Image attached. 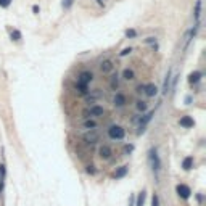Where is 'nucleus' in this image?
Masks as SVG:
<instances>
[{"label":"nucleus","instance_id":"obj_1","mask_svg":"<svg viewBox=\"0 0 206 206\" xmlns=\"http://www.w3.org/2000/svg\"><path fill=\"white\" fill-rule=\"evenodd\" d=\"M106 134L111 140H116V142H119V140H124L126 138V129L123 126L119 124H111L108 129H106Z\"/></svg>","mask_w":206,"mask_h":206},{"label":"nucleus","instance_id":"obj_2","mask_svg":"<svg viewBox=\"0 0 206 206\" xmlns=\"http://www.w3.org/2000/svg\"><path fill=\"white\" fill-rule=\"evenodd\" d=\"M148 163H150V167L153 169L155 174L160 172V169H161V160H160V155H158L156 148H150V152H148Z\"/></svg>","mask_w":206,"mask_h":206},{"label":"nucleus","instance_id":"obj_3","mask_svg":"<svg viewBox=\"0 0 206 206\" xmlns=\"http://www.w3.org/2000/svg\"><path fill=\"white\" fill-rule=\"evenodd\" d=\"M87 116L86 118H101L103 115H105V108H103L101 105H90L89 110H87Z\"/></svg>","mask_w":206,"mask_h":206},{"label":"nucleus","instance_id":"obj_4","mask_svg":"<svg viewBox=\"0 0 206 206\" xmlns=\"http://www.w3.org/2000/svg\"><path fill=\"white\" fill-rule=\"evenodd\" d=\"M111 101H113V106L115 108H124L127 105V97L124 95L123 92H116Z\"/></svg>","mask_w":206,"mask_h":206},{"label":"nucleus","instance_id":"obj_5","mask_svg":"<svg viewBox=\"0 0 206 206\" xmlns=\"http://www.w3.org/2000/svg\"><path fill=\"white\" fill-rule=\"evenodd\" d=\"M176 192H177V195H179L182 200L190 198V195H192L190 187H189V185H185V184H179V185H177V187H176Z\"/></svg>","mask_w":206,"mask_h":206},{"label":"nucleus","instance_id":"obj_6","mask_svg":"<svg viewBox=\"0 0 206 206\" xmlns=\"http://www.w3.org/2000/svg\"><path fill=\"white\" fill-rule=\"evenodd\" d=\"M81 127L84 129V130H95L97 127H98V121L95 119V118H86L81 123Z\"/></svg>","mask_w":206,"mask_h":206},{"label":"nucleus","instance_id":"obj_7","mask_svg":"<svg viewBox=\"0 0 206 206\" xmlns=\"http://www.w3.org/2000/svg\"><path fill=\"white\" fill-rule=\"evenodd\" d=\"M97 155L101 158V160H110V158L113 156V150H111L110 145H100Z\"/></svg>","mask_w":206,"mask_h":206},{"label":"nucleus","instance_id":"obj_8","mask_svg":"<svg viewBox=\"0 0 206 206\" xmlns=\"http://www.w3.org/2000/svg\"><path fill=\"white\" fill-rule=\"evenodd\" d=\"M92 81H93V73H92V71H81V73H79V76H77V82L89 86V84H90Z\"/></svg>","mask_w":206,"mask_h":206},{"label":"nucleus","instance_id":"obj_9","mask_svg":"<svg viewBox=\"0 0 206 206\" xmlns=\"http://www.w3.org/2000/svg\"><path fill=\"white\" fill-rule=\"evenodd\" d=\"M113 69H115V63H113V60H105V61H101V63H100V71H101L103 74H110V73H113Z\"/></svg>","mask_w":206,"mask_h":206},{"label":"nucleus","instance_id":"obj_10","mask_svg":"<svg viewBox=\"0 0 206 206\" xmlns=\"http://www.w3.org/2000/svg\"><path fill=\"white\" fill-rule=\"evenodd\" d=\"M179 124H180L184 129H192V127L195 126V121H193V118H192V116L185 115V116H182V118L179 119Z\"/></svg>","mask_w":206,"mask_h":206},{"label":"nucleus","instance_id":"obj_11","mask_svg":"<svg viewBox=\"0 0 206 206\" xmlns=\"http://www.w3.org/2000/svg\"><path fill=\"white\" fill-rule=\"evenodd\" d=\"M143 93L148 97V98H153L158 95V87L155 84H145V89H143Z\"/></svg>","mask_w":206,"mask_h":206},{"label":"nucleus","instance_id":"obj_12","mask_svg":"<svg viewBox=\"0 0 206 206\" xmlns=\"http://www.w3.org/2000/svg\"><path fill=\"white\" fill-rule=\"evenodd\" d=\"M171 69H167V73H166V76H164V82H163V95H167V92H169V89H171Z\"/></svg>","mask_w":206,"mask_h":206},{"label":"nucleus","instance_id":"obj_13","mask_svg":"<svg viewBox=\"0 0 206 206\" xmlns=\"http://www.w3.org/2000/svg\"><path fill=\"white\" fill-rule=\"evenodd\" d=\"M84 140H86L87 143H95L97 140H98V134H97V129L95 130H87V134L84 135Z\"/></svg>","mask_w":206,"mask_h":206},{"label":"nucleus","instance_id":"obj_14","mask_svg":"<svg viewBox=\"0 0 206 206\" xmlns=\"http://www.w3.org/2000/svg\"><path fill=\"white\" fill-rule=\"evenodd\" d=\"M135 110L138 111V113H147V110H148V101L147 100H142V98H138L135 101Z\"/></svg>","mask_w":206,"mask_h":206},{"label":"nucleus","instance_id":"obj_15","mask_svg":"<svg viewBox=\"0 0 206 206\" xmlns=\"http://www.w3.org/2000/svg\"><path fill=\"white\" fill-rule=\"evenodd\" d=\"M119 77H123L124 81H134L135 79V73H134V69H130V68H124Z\"/></svg>","mask_w":206,"mask_h":206},{"label":"nucleus","instance_id":"obj_16","mask_svg":"<svg viewBox=\"0 0 206 206\" xmlns=\"http://www.w3.org/2000/svg\"><path fill=\"white\" fill-rule=\"evenodd\" d=\"M110 87H111V90H115V92L119 89V74L118 73L111 74V77H110Z\"/></svg>","mask_w":206,"mask_h":206},{"label":"nucleus","instance_id":"obj_17","mask_svg":"<svg viewBox=\"0 0 206 206\" xmlns=\"http://www.w3.org/2000/svg\"><path fill=\"white\" fill-rule=\"evenodd\" d=\"M127 172H129V166H121V167H118L116 172H115V179H123V177L127 176Z\"/></svg>","mask_w":206,"mask_h":206},{"label":"nucleus","instance_id":"obj_18","mask_svg":"<svg viewBox=\"0 0 206 206\" xmlns=\"http://www.w3.org/2000/svg\"><path fill=\"white\" fill-rule=\"evenodd\" d=\"M201 77H203V73L201 71H195V73H192L189 76V82L190 84H198L201 81Z\"/></svg>","mask_w":206,"mask_h":206},{"label":"nucleus","instance_id":"obj_19","mask_svg":"<svg viewBox=\"0 0 206 206\" xmlns=\"http://www.w3.org/2000/svg\"><path fill=\"white\" fill-rule=\"evenodd\" d=\"M201 0H196V3H195V12H193V16H195V21L198 23L200 21V16H201Z\"/></svg>","mask_w":206,"mask_h":206},{"label":"nucleus","instance_id":"obj_20","mask_svg":"<svg viewBox=\"0 0 206 206\" xmlns=\"http://www.w3.org/2000/svg\"><path fill=\"white\" fill-rule=\"evenodd\" d=\"M74 89H76V92H79L81 95H87V93H89V86H86V84L76 82V86H74Z\"/></svg>","mask_w":206,"mask_h":206},{"label":"nucleus","instance_id":"obj_21","mask_svg":"<svg viewBox=\"0 0 206 206\" xmlns=\"http://www.w3.org/2000/svg\"><path fill=\"white\" fill-rule=\"evenodd\" d=\"M5 187V164H0V193H3Z\"/></svg>","mask_w":206,"mask_h":206},{"label":"nucleus","instance_id":"obj_22","mask_svg":"<svg viewBox=\"0 0 206 206\" xmlns=\"http://www.w3.org/2000/svg\"><path fill=\"white\" fill-rule=\"evenodd\" d=\"M182 167H184L185 171H190L192 167H193V158H192V156L184 158V161H182Z\"/></svg>","mask_w":206,"mask_h":206},{"label":"nucleus","instance_id":"obj_23","mask_svg":"<svg viewBox=\"0 0 206 206\" xmlns=\"http://www.w3.org/2000/svg\"><path fill=\"white\" fill-rule=\"evenodd\" d=\"M145 196H147V192L142 190L137 195V198H135V206H143L145 204Z\"/></svg>","mask_w":206,"mask_h":206},{"label":"nucleus","instance_id":"obj_24","mask_svg":"<svg viewBox=\"0 0 206 206\" xmlns=\"http://www.w3.org/2000/svg\"><path fill=\"white\" fill-rule=\"evenodd\" d=\"M21 32L18 31V29H13L12 31V40H15V42H18V40H21Z\"/></svg>","mask_w":206,"mask_h":206},{"label":"nucleus","instance_id":"obj_25","mask_svg":"<svg viewBox=\"0 0 206 206\" xmlns=\"http://www.w3.org/2000/svg\"><path fill=\"white\" fill-rule=\"evenodd\" d=\"M73 3H74V0H63V2H61V7L64 8V10H69V8L73 7Z\"/></svg>","mask_w":206,"mask_h":206},{"label":"nucleus","instance_id":"obj_26","mask_svg":"<svg viewBox=\"0 0 206 206\" xmlns=\"http://www.w3.org/2000/svg\"><path fill=\"white\" fill-rule=\"evenodd\" d=\"M152 206H160V196H158V193H153V196H152Z\"/></svg>","mask_w":206,"mask_h":206},{"label":"nucleus","instance_id":"obj_27","mask_svg":"<svg viewBox=\"0 0 206 206\" xmlns=\"http://www.w3.org/2000/svg\"><path fill=\"white\" fill-rule=\"evenodd\" d=\"M130 52H132V47H127V49H123L119 52V57H127V55H130Z\"/></svg>","mask_w":206,"mask_h":206},{"label":"nucleus","instance_id":"obj_28","mask_svg":"<svg viewBox=\"0 0 206 206\" xmlns=\"http://www.w3.org/2000/svg\"><path fill=\"white\" fill-rule=\"evenodd\" d=\"M86 172L93 176V174H95V166H93V164H87V166H86Z\"/></svg>","mask_w":206,"mask_h":206},{"label":"nucleus","instance_id":"obj_29","mask_svg":"<svg viewBox=\"0 0 206 206\" xmlns=\"http://www.w3.org/2000/svg\"><path fill=\"white\" fill-rule=\"evenodd\" d=\"M143 89H145V84H138V86L135 87V93H137V95H142Z\"/></svg>","mask_w":206,"mask_h":206},{"label":"nucleus","instance_id":"obj_30","mask_svg":"<svg viewBox=\"0 0 206 206\" xmlns=\"http://www.w3.org/2000/svg\"><path fill=\"white\" fill-rule=\"evenodd\" d=\"M137 35V31L135 29H129V31H126V37H129V39H130V37H135Z\"/></svg>","mask_w":206,"mask_h":206},{"label":"nucleus","instance_id":"obj_31","mask_svg":"<svg viewBox=\"0 0 206 206\" xmlns=\"http://www.w3.org/2000/svg\"><path fill=\"white\" fill-rule=\"evenodd\" d=\"M10 3H12V0H0V7H3V8L10 7Z\"/></svg>","mask_w":206,"mask_h":206},{"label":"nucleus","instance_id":"obj_32","mask_svg":"<svg viewBox=\"0 0 206 206\" xmlns=\"http://www.w3.org/2000/svg\"><path fill=\"white\" fill-rule=\"evenodd\" d=\"M156 42V37H147L145 39V44H155Z\"/></svg>","mask_w":206,"mask_h":206},{"label":"nucleus","instance_id":"obj_33","mask_svg":"<svg viewBox=\"0 0 206 206\" xmlns=\"http://www.w3.org/2000/svg\"><path fill=\"white\" fill-rule=\"evenodd\" d=\"M134 150V145H126L124 147V153H130Z\"/></svg>","mask_w":206,"mask_h":206},{"label":"nucleus","instance_id":"obj_34","mask_svg":"<svg viewBox=\"0 0 206 206\" xmlns=\"http://www.w3.org/2000/svg\"><path fill=\"white\" fill-rule=\"evenodd\" d=\"M129 206H135V196L134 195L130 196V200H129Z\"/></svg>","mask_w":206,"mask_h":206},{"label":"nucleus","instance_id":"obj_35","mask_svg":"<svg viewBox=\"0 0 206 206\" xmlns=\"http://www.w3.org/2000/svg\"><path fill=\"white\" fill-rule=\"evenodd\" d=\"M32 12H34V13L37 15V13H39V12H40V8H39V7H37V5H34V7H32Z\"/></svg>","mask_w":206,"mask_h":206},{"label":"nucleus","instance_id":"obj_36","mask_svg":"<svg viewBox=\"0 0 206 206\" xmlns=\"http://www.w3.org/2000/svg\"><path fill=\"white\" fill-rule=\"evenodd\" d=\"M97 3H98L100 7H103V5H105V0H97Z\"/></svg>","mask_w":206,"mask_h":206}]
</instances>
